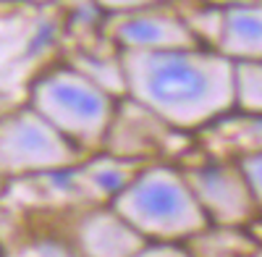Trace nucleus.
Instances as JSON below:
<instances>
[{
    "mask_svg": "<svg viewBox=\"0 0 262 257\" xmlns=\"http://www.w3.org/2000/svg\"><path fill=\"white\" fill-rule=\"evenodd\" d=\"M118 53L126 95L173 128H200L233 108V60L215 48Z\"/></svg>",
    "mask_w": 262,
    "mask_h": 257,
    "instance_id": "f257e3e1",
    "label": "nucleus"
},
{
    "mask_svg": "<svg viewBox=\"0 0 262 257\" xmlns=\"http://www.w3.org/2000/svg\"><path fill=\"white\" fill-rule=\"evenodd\" d=\"M111 207L147 242H179L210 226L184 170L173 165H142L128 184L111 197Z\"/></svg>",
    "mask_w": 262,
    "mask_h": 257,
    "instance_id": "f03ea898",
    "label": "nucleus"
},
{
    "mask_svg": "<svg viewBox=\"0 0 262 257\" xmlns=\"http://www.w3.org/2000/svg\"><path fill=\"white\" fill-rule=\"evenodd\" d=\"M116 100L118 97L97 87L71 63L48 69L29 87V105L81 153L102 147L116 113Z\"/></svg>",
    "mask_w": 262,
    "mask_h": 257,
    "instance_id": "7ed1b4c3",
    "label": "nucleus"
},
{
    "mask_svg": "<svg viewBox=\"0 0 262 257\" xmlns=\"http://www.w3.org/2000/svg\"><path fill=\"white\" fill-rule=\"evenodd\" d=\"M81 160V149L42 118L32 105L0 116V176H45L71 168Z\"/></svg>",
    "mask_w": 262,
    "mask_h": 257,
    "instance_id": "20e7f679",
    "label": "nucleus"
},
{
    "mask_svg": "<svg viewBox=\"0 0 262 257\" xmlns=\"http://www.w3.org/2000/svg\"><path fill=\"white\" fill-rule=\"evenodd\" d=\"M102 29L118 50H168L200 45L184 13L170 8V0L137 11L107 13L102 18Z\"/></svg>",
    "mask_w": 262,
    "mask_h": 257,
    "instance_id": "39448f33",
    "label": "nucleus"
},
{
    "mask_svg": "<svg viewBox=\"0 0 262 257\" xmlns=\"http://www.w3.org/2000/svg\"><path fill=\"white\" fill-rule=\"evenodd\" d=\"M210 226H244L257 216V202L238 163L212 160L184 170Z\"/></svg>",
    "mask_w": 262,
    "mask_h": 257,
    "instance_id": "423d86ee",
    "label": "nucleus"
},
{
    "mask_svg": "<svg viewBox=\"0 0 262 257\" xmlns=\"http://www.w3.org/2000/svg\"><path fill=\"white\" fill-rule=\"evenodd\" d=\"M144 242L142 233L128 226L113 207L84 212L74 228V252L84 254H139Z\"/></svg>",
    "mask_w": 262,
    "mask_h": 257,
    "instance_id": "0eeeda50",
    "label": "nucleus"
},
{
    "mask_svg": "<svg viewBox=\"0 0 262 257\" xmlns=\"http://www.w3.org/2000/svg\"><path fill=\"white\" fill-rule=\"evenodd\" d=\"M231 60H262V3L236 0L223 6L221 29L212 45Z\"/></svg>",
    "mask_w": 262,
    "mask_h": 257,
    "instance_id": "6e6552de",
    "label": "nucleus"
},
{
    "mask_svg": "<svg viewBox=\"0 0 262 257\" xmlns=\"http://www.w3.org/2000/svg\"><path fill=\"white\" fill-rule=\"evenodd\" d=\"M69 63L76 71H81L86 79H92L97 87L111 92L113 97L126 95V76H123V66H121V53L105 55V53L79 50V53H74V58Z\"/></svg>",
    "mask_w": 262,
    "mask_h": 257,
    "instance_id": "1a4fd4ad",
    "label": "nucleus"
},
{
    "mask_svg": "<svg viewBox=\"0 0 262 257\" xmlns=\"http://www.w3.org/2000/svg\"><path fill=\"white\" fill-rule=\"evenodd\" d=\"M233 105L262 118V60H233Z\"/></svg>",
    "mask_w": 262,
    "mask_h": 257,
    "instance_id": "9d476101",
    "label": "nucleus"
},
{
    "mask_svg": "<svg viewBox=\"0 0 262 257\" xmlns=\"http://www.w3.org/2000/svg\"><path fill=\"white\" fill-rule=\"evenodd\" d=\"M238 168H242V174L249 184V191L257 202V210L262 212V149H254V153H247L236 160Z\"/></svg>",
    "mask_w": 262,
    "mask_h": 257,
    "instance_id": "9b49d317",
    "label": "nucleus"
},
{
    "mask_svg": "<svg viewBox=\"0 0 262 257\" xmlns=\"http://www.w3.org/2000/svg\"><path fill=\"white\" fill-rule=\"evenodd\" d=\"M74 247H66V242L60 239H34L29 242V247L18 249V254H71Z\"/></svg>",
    "mask_w": 262,
    "mask_h": 257,
    "instance_id": "f8f14e48",
    "label": "nucleus"
},
{
    "mask_svg": "<svg viewBox=\"0 0 262 257\" xmlns=\"http://www.w3.org/2000/svg\"><path fill=\"white\" fill-rule=\"evenodd\" d=\"M95 3L107 16V13H123V11H137V8H144V6L165 3V0H95Z\"/></svg>",
    "mask_w": 262,
    "mask_h": 257,
    "instance_id": "ddd939ff",
    "label": "nucleus"
},
{
    "mask_svg": "<svg viewBox=\"0 0 262 257\" xmlns=\"http://www.w3.org/2000/svg\"><path fill=\"white\" fill-rule=\"evenodd\" d=\"M34 48L37 50H45V48H50V45H55V24L53 21H45V24H39V29H37V34H34Z\"/></svg>",
    "mask_w": 262,
    "mask_h": 257,
    "instance_id": "4468645a",
    "label": "nucleus"
},
{
    "mask_svg": "<svg viewBox=\"0 0 262 257\" xmlns=\"http://www.w3.org/2000/svg\"><path fill=\"white\" fill-rule=\"evenodd\" d=\"M3 189H6V179L0 176V195H3Z\"/></svg>",
    "mask_w": 262,
    "mask_h": 257,
    "instance_id": "2eb2a0df",
    "label": "nucleus"
},
{
    "mask_svg": "<svg viewBox=\"0 0 262 257\" xmlns=\"http://www.w3.org/2000/svg\"><path fill=\"white\" fill-rule=\"evenodd\" d=\"M37 3H45V0H37Z\"/></svg>",
    "mask_w": 262,
    "mask_h": 257,
    "instance_id": "dca6fc26",
    "label": "nucleus"
},
{
    "mask_svg": "<svg viewBox=\"0 0 262 257\" xmlns=\"http://www.w3.org/2000/svg\"><path fill=\"white\" fill-rule=\"evenodd\" d=\"M0 254H3V249H0Z\"/></svg>",
    "mask_w": 262,
    "mask_h": 257,
    "instance_id": "f3484780",
    "label": "nucleus"
},
{
    "mask_svg": "<svg viewBox=\"0 0 262 257\" xmlns=\"http://www.w3.org/2000/svg\"><path fill=\"white\" fill-rule=\"evenodd\" d=\"M259 3H262V0H259Z\"/></svg>",
    "mask_w": 262,
    "mask_h": 257,
    "instance_id": "a211bd4d",
    "label": "nucleus"
}]
</instances>
